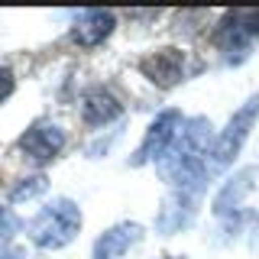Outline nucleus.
Instances as JSON below:
<instances>
[{"label": "nucleus", "instance_id": "11", "mask_svg": "<svg viewBox=\"0 0 259 259\" xmlns=\"http://www.w3.org/2000/svg\"><path fill=\"white\" fill-rule=\"evenodd\" d=\"M46 188H49V178L46 175H29V178H23V182L13 185L10 201H13V204H20V201H29V198H36V194H42Z\"/></svg>", "mask_w": 259, "mask_h": 259}, {"label": "nucleus", "instance_id": "4", "mask_svg": "<svg viewBox=\"0 0 259 259\" xmlns=\"http://www.w3.org/2000/svg\"><path fill=\"white\" fill-rule=\"evenodd\" d=\"M65 130L59 123H32L26 133L20 136V152L26 156L29 162H36V165H42V162H52L59 152L65 149Z\"/></svg>", "mask_w": 259, "mask_h": 259}, {"label": "nucleus", "instance_id": "13", "mask_svg": "<svg viewBox=\"0 0 259 259\" xmlns=\"http://www.w3.org/2000/svg\"><path fill=\"white\" fill-rule=\"evenodd\" d=\"M13 88H16V78H13V71L0 65V104H4L7 97L13 94Z\"/></svg>", "mask_w": 259, "mask_h": 259}, {"label": "nucleus", "instance_id": "2", "mask_svg": "<svg viewBox=\"0 0 259 259\" xmlns=\"http://www.w3.org/2000/svg\"><path fill=\"white\" fill-rule=\"evenodd\" d=\"M256 120H259V94L249 97V101L243 104L230 120H227V126L217 133L214 149H210V156H207V168H210V172L230 168L233 162H237V156L243 152V143L249 140V130L256 126Z\"/></svg>", "mask_w": 259, "mask_h": 259}, {"label": "nucleus", "instance_id": "7", "mask_svg": "<svg viewBox=\"0 0 259 259\" xmlns=\"http://www.w3.org/2000/svg\"><path fill=\"white\" fill-rule=\"evenodd\" d=\"M117 29V16L110 10H81L71 23V42L81 49H97Z\"/></svg>", "mask_w": 259, "mask_h": 259}, {"label": "nucleus", "instance_id": "14", "mask_svg": "<svg viewBox=\"0 0 259 259\" xmlns=\"http://www.w3.org/2000/svg\"><path fill=\"white\" fill-rule=\"evenodd\" d=\"M0 259H26V249H20V246H10L7 253H0Z\"/></svg>", "mask_w": 259, "mask_h": 259}, {"label": "nucleus", "instance_id": "6", "mask_svg": "<svg viewBox=\"0 0 259 259\" xmlns=\"http://www.w3.org/2000/svg\"><path fill=\"white\" fill-rule=\"evenodd\" d=\"M140 71L156 88H175L185 78V52L178 49H156L140 59Z\"/></svg>", "mask_w": 259, "mask_h": 259}, {"label": "nucleus", "instance_id": "3", "mask_svg": "<svg viewBox=\"0 0 259 259\" xmlns=\"http://www.w3.org/2000/svg\"><path fill=\"white\" fill-rule=\"evenodd\" d=\"M182 123H185V117H182V110H175V107L156 113V120H152L149 130H146L143 143L136 146V152H133V159H130V165L159 162L162 156H165V149L175 143V136H178V130H182Z\"/></svg>", "mask_w": 259, "mask_h": 259}, {"label": "nucleus", "instance_id": "10", "mask_svg": "<svg viewBox=\"0 0 259 259\" xmlns=\"http://www.w3.org/2000/svg\"><path fill=\"white\" fill-rule=\"evenodd\" d=\"M253 178H256V168H253V165H249V168H240V172L233 175V178H227L224 188L217 191V198H214V214H217V217H230V214H237L243 194L253 188Z\"/></svg>", "mask_w": 259, "mask_h": 259}, {"label": "nucleus", "instance_id": "1", "mask_svg": "<svg viewBox=\"0 0 259 259\" xmlns=\"http://www.w3.org/2000/svg\"><path fill=\"white\" fill-rule=\"evenodd\" d=\"M32 246L39 249H62L81 233V207L71 198H52L26 224Z\"/></svg>", "mask_w": 259, "mask_h": 259}, {"label": "nucleus", "instance_id": "12", "mask_svg": "<svg viewBox=\"0 0 259 259\" xmlns=\"http://www.w3.org/2000/svg\"><path fill=\"white\" fill-rule=\"evenodd\" d=\"M20 227H23V221L16 217V210L7 207V204H0V253L10 249V243H13L16 233H20Z\"/></svg>", "mask_w": 259, "mask_h": 259}, {"label": "nucleus", "instance_id": "15", "mask_svg": "<svg viewBox=\"0 0 259 259\" xmlns=\"http://www.w3.org/2000/svg\"><path fill=\"white\" fill-rule=\"evenodd\" d=\"M168 259H182V256H168Z\"/></svg>", "mask_w": 259, "mask_h": 259}, {"label": "nucleus", "instance_id": "8", "mask_svg": "<svg viewBox=\"0 0 259 259\" xmlns=\"http://www.w3.org/2000/svg\"><path fill=\"white\" fill-rule=\"evenodd\" d=\"M140 240H143V227L136 224V221L113 224V227H107V230L94 240L91 259H123Z\"/></svg>", "mask_w": 259, "mask_h": 259}, {"label": "nucleus", "instance_id": "9", "mask_svg": "<svg viewBox=\"0 0 259 259\" xmlns=\"http://www.w3.org/2000/svg\"><path fill=\"white\" fill-rule=\"evenodd\" d=\"M120 113H123V104L107 88H91V91H84V97H81V120L88 126H104L110 120H117Z\"/></svg>", "mask_w": 259, "mask_h": 259}, {"label": "nucleus", "instance_id": "5", "mask_svg": "<svg viewBox=\"0 0 259 259\" xmlns=\"http://www.w3.org/2000/svg\"><path fill=\"white\" fill-rule=\"evenodd\" d=\"M198 201H201L198 191H182V188H175L165 201H162V207H159L156 230L165 233V237H168V233L185 230V227L194 221V214H198Z\"/></svg>", "mask_w": 259, "mask_h": 259}]
</instances>
